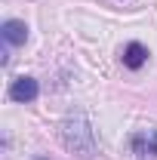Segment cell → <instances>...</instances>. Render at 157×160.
<instances>
[{"instance_id": "obj_1", "label": "cell", "mask_w": 157, "mask_h": 160, "mask_svg": "<svg viewBox=\"0 0 157 160\" xmlns=\"http://www.w3.org/2000/svg\"><path fill=\"white\" fill-rule=\"evenodd\" d=\"M62 142L68 151H74L77 157H93L96 154V132H93V123L89 117L77 111V114H68L65 123H62Z\"/></svg>"}, {"instance_id": "obj_2", "label": "cell", "mask_w": 157, "mask_h": 160, "mask_svg": "<svg viewBox=\"0 0 157 160\" xmlns=\"http://www.w3.org/2000/svg\"><path fill=\"white\" fill-rule=\"evenodd\" d=\"M129 148H133V154L142 160H154L157 157V129H142V132H136L133 139H129Z\"/></svg>"}, {"instance_id": "obj_3", "label": "cell", "mask_w": 157, "mask_h": 160, "mask_svg": "<svg viewBox=\"0 0 157 160\" xmlns=\"http://www.w3.org/2000/svg\"><path fill=\"white\" fill-rule=\"evenodd\" d=\"M40 96V83L34 77H19L9 86V99L13 102H34Z\"/></svg>"}, {"instance_id": "obj_4", "label": "cell", "mask_w": 157, "mask_h": 160, "mask_svg": "<svg viewBox=\"0 0 157 160\" xmlns=\"http://www.w3.org/2000/svg\"><path fill=\"white\" fill-rule=\"evenodd\" d=\"M0 34H3V40H6L9 46H25V40H28V25L19 22V19H6L3 28H0Z\"/></svg>"}, {"instance_id": "obj_5", "label": "cell", "mask_w": 157, "mask_h": 160, "mask_svg": "<svg viewBox=\"0 0 157 160\" xmlns=\"http://www.w3.org/2000/svg\"><path fill=\"white\" fill-rule=\"evenodd\" d=\"M120 59H123V65H126L129 71H139V68L148 62V49H145L142 43L133 40V43H126V46H123V56H120Z\"/></svg>"}, {"instance_id": "obj_6", "label": "cell", "mask_w": 157, "mask_h": 160, "mask_svg": "<svg viewBox=\"0 0 157 160\" xmlns=\"http://www.w3.org/2000/svg\"><path fill=\"white\" fill-rule=\"evenodd\" d=\"M37 160H46V157H37Z\"/></svg>"}]
</instances>
